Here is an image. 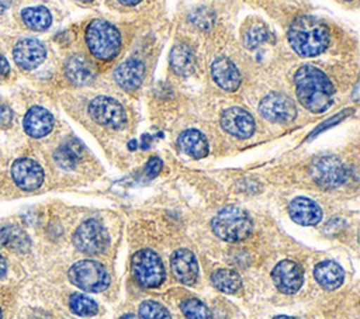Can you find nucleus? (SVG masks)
Returning a JSON list of instances; mask_svg holds the SVG:
<instances>
[{"instance_id":"f257e3e1","label":"nucleus","mask_w":360,"mask_h":319,"mask_svg":"<svg viewBox=\"0 0 360 319\" xmlns=\"http://www.w3.org/2000/svg\"><path fill=\"white\" fill-rule=\"evenodd\" d=\"M294 84L298 101L311 112L319 114L330 107L335 89L321 69L312 65L301 66L294 76Z\"/></svg>"},{"instance_id":"f03ea898","label":"nucleus","mask_w":360,"mask_h":319,"mask_svg":"<svg viewBox=\"0 0 360 319\" xmlns=\"http://www.w3.org/2000/svg\"><path fill=\"white\" fill-rule=\"evenodd\" d=\"M287 37L291 48L305 58L322 53L329 44L328 27L312 15L297 17L291 22Z\"/></svg>"},{"instance_id":"7ed1b4c3","label":"nucleus","mask_w":360,"mask_h":319,"mask_svg":"<svg viewBox=\"0 0 360 319\" xmlns=\"http://www.w3.org/2000/svg\"><path fill=\"white\" fill-rule=\"evenodd\" d=\"M86 44L89 51L101 60L114 59L121 48L118 30L105 20H93L86 28Z\"/></svg>"},{"instance_id":"20e7f679","label":"nucleus","mask_w":360,"mask_h":319,"mask_svg":"<svg viewBox=\"0 0 360 319\" xmlns=\"http://www.w3.org/2000/svg\"><path fill=\"white\" fill-rule=\"evenodd\" d=\"M214 233L225 242H240L252 232V219L239 207H225L212 219Z\"/></svg>"},{"instance_id":"39448f33","label":"nucleus","mask_w":360,"mask_h":319,"mask_svg":"<svg viewBox=\"0 0 360 319\" xmlns=\"http://www.w3.org/2000/svg\"><path fill=\"white\" fill-rule=\"evenodd\" d=\"M68 275L76 287L87 292L104 291L110 284V275L105 267L94 260H80L75 263Z\"/></svg>"},{"instance_id":"423d86ee","label":"nucleus","mask_w":360,"mask_h":319,"mask_svg":"<svg viewBox=\"0 0 360 319\" xmlns=\"http://www.w3.org/2000/svg\"><path fill=\"white\" fill-rule=\"evenodd\" d=\"M132 271L135 280L145 288H156L165 280L163 263L150 249H142L134 254Z\"/></svg>"},{"instance_id":"0eeeda50","label":"nucleus","mask_w":360,"mask_h":319,"mask_svg":"<svg viewBox=\"0 0 360 319\" xmlns=\"http://www.w3.org/2000/svg\"><path fill=\"white\" fill-rule=\"evenodd\" d=\"M110 237L105 228L97 219H87L73 233V245L86 254H98L108 246Z\"/></svg>"},{"instance_id":"6e6552de","label":"nucleus","mask_w":360,"mask_h":319,"mask_svg":"<svg viewBox=\"0 0 360 319\" xmlns=\"http://www.w3.org/2000/svg\"><path fill=\"white\" fill-rule=\"evenodd\" d=\"M311 176L314 181L323 188H336L346 180V167L333 155L318 156L311 164Z\"/></svg>"},{"instance_id":"1a4fd4ad","label":"nucleus","mask_w":360,"mask_h":319,"mask_svg":"<svg viewBox=\"0 0 360 319\" xmlns=\"http://www.w3.org/2000/svg\"><path fill=\"white\" fill-rule=\"evenodd\" d=\"M89 114L97 124L108 128H121L127 121L124 107L117 100L105 96H98L91 100Z\"/></svg>"},{"instance_id":"9d476101","label":"nucleus","mask_w":360,"mask_h":319,"mask_svg":"<svg viewBox=\"0 0 360 319\" xmlns=\"http://www.w3.org/2000/svg\"><path fill=\"white\" fill-rule=\"evenodd\" d=\"M260 114L271 121L278 124H285L294 119L297 110L292 100L281 93H270L267 94L259 104Z\"/></svg>"},{"instance_id":"9b49d317","label":"nucleus","mask_w":360,"mask_h":319,"mask_svg":"<svg viewBox=\"0 0 360 319\" xmlns=\"http://www.w3.org/2000/svg\"><path fill=\"white\" fill-rule=\"evenodd\" d=\"M11 177L21 190L34 191L42 185L44 170L35 160L20 157L11 166Z\"/></svg>"},{"instance_id":"f8f14e48","label":"nucleus","mask_w":360,"mask_h":319,"mask_svg":"<svg viewBox=\"0 0 360 319\" xmlns=\"http://www.w3.org/2000/svg\"><path fill=\"white\" fill-rule=\"evenodd\" d=\"M274 285L283 294H295L304 282V271L300 264L291 260H283L271 271Z\"/></svg>"},{"instance_id":"ddd939ff","label":"nucleus","mask_w":360,"mask_h":319,"mask_svg":"<svg viewBox=\"0 0 360 319\" xmlns=\"http://www.w3.org/2000/svg\"><path fill=\"white\" fill-rule=\"evenodd\" d=\"M46 56L45 46L35 38H24L18 41L13 49V58L17 66L25 70H31L39 66Z\"/></svg>"},{"instance_id":"4468645a","label":"nucleus","mask_w":360,"mask_h":319,"mask_svg":"<svg viewBox=\"0 0 360 319\" xmlns=\"http://www.w3.org/2000/svg\"><path fill=\"white\" fill-rule=\"evenodd\" d=\"M221 126L236 138H249L255 131L253 117L240 107H231L221 115Z\"/></svg>"},{"instance_id":"2eb2a0df","label":"nucleus","mask_w":360,"mask_h":319,"mask_svg":"<svg viewBox=\"0 0 360 319\" xmlns=\"http://www.w3.org/2000/svg\"><path fill=\"white\" fill-rule=\"evenodd\" d=\"M170 268L173 275L183 284L191 285L198 275V264L195 256L188 249H179L172 254Z\"/></svg>"},{"instance_id":"dca6fc26","label":"nucleus","mask_w":360,"mask_h":319,"mask_svg":"<svg viewBox=\"0 0 360 319\" xmlns=\"http://www.w3.org/2000/svg\"><path fill=\"white\" fill-rule=\"evenodd\" d=\"M214 82L226 91H235L240 84V73L235 63L225 56L217 58L211 65Z\"/></svg>"},{"instance_id":"f3484780","label":"nucleus","mask_w":360,"mask_h":319,"mask_svg":"<svg viewBox=\"0 0 360 319\" xmlns=\"http://www.w3.org/2000/svg\"><path fill=\"white\" fill-rule=\"evenodd\" d=\"M288 214L294 222L304 226L316 225L322 218V209L319 205L307 197L294 198L288 204Z\"/></svg>"},{"instance_id":"a211bd4d","label":"nucleus","mask_w":360,"mask_h":319,"mask_svg":"<svg viewBox=\"0 0 360 319\" xmlns=\"http://www.w3.org/2000/svg\"><path fill=\"white\" fill-rule=\"evenodd\" d=\"M24 131L32 138H42L48 135L53 128L52 114L39 105L31 107L22 121Z\"/></svg>"},{"instance_id":"6ab92c4d","label":"nucleus","mask_w":360,"mask_h":319,"mask_svg":"<svg viewBox=\"0 0 360 319\" xmlns=\"http://www.w3.org/2000/svg\"><path fill=\"white\" fill-rule=\"evenodd\" d=\"M145 76V66L138 59H127L114 70V79L125 90H135Z\"/></svg>"},{"instance_id":"aec40b11","label":"nucleus","mask_w":360,"mask_h":319,"mask_svg":"<svg viewBox=\"0 0 360 319\" xmlns=\"http://www.w3.org/2000/svg\"><path fill=\"white\" fill-rule=\"evenodd\" d=\"M177 145L183 153L194 159H201L208 155V142L197 129L183 131L177 139Z\"/></svg>"},{"instance_id":"412c9836","label":"nucleus","mask_w":360,"mask_h":319,"mask_svg":"<svg viewBox=\"0 0 360 319\" xmlns=\"http://www.w3.org/2000/svg\"><path fill=\"white\" fill-rule=\"evenodd\" d=\"M314 277L321 287L325 289H336L342 285L345 273L343 268L332 260L321 261L314 268Z\"/></svg>"},{"instance_id":"4be33fe9","label":"nucleus","mask_w":360,"mask_h":319,"mask_svg":"<svg viewBox=\"0 0 360 319\" xmlns=\"http://www.w3.org/2000/svg\"><path fill=\"white\" fill-rule=\"evenodd\" d=\"M65 72L66 77L76 86L89 84L94 77L91 65L83 55H73L69 58L65 66Z\"/></svg>"},{"instance_id":"5701e85b","label":"nucleus","mask_w":360,"mask_h":319,"mask_svg":"<svg viewBox=\"0 0 360 319\" xmlns=\"http://www.w3.org/2000/svg\"><path fill=\"white\" fill-rule=\"evenodd\" d=\"M169 63L172 70L179 76H188L194 72L195 59L193 55V51L186 44H177L173 46Z\"/></svg>"},{"instance_id":"b1692460","label":"nucleus","mask_w":360,"mask_h":319,"mask_svg":"<svg viewBox=\"0 0 360 319\" xmlns=\"http://www.w3.org/2000/svg\"><path fill=\"white\" fill-rule=\"evenodd\" d=\"M21 18L24 24L34 31H44L52 22V15L46 7H27L21 11Z\"/></svg>"},{"instance_id":"393cba45","label":"nucleus","mask_w":360,"mask_h":319,"mask_svg":"<svg viewBox=\"0 0 360 319\" xmlns=\"http://www.w3.org/2000/svg\"><path fill=\"white\" fill-rule=\"evenodd\" d=\"M211 281L217 289L226 294L236 292L242 285L240 275L229 268H219L214 271L211 275Z\"/></svg>"},{"instance_id":"a878e982","label":"nucleus","mask_w":360,"mask_h":319,"mask_svg":"<svg viewBox=\"0 0 360 319\" xmlns=\"http://www.w3.org/2000/svg\"><path fill=\"white\" fill-rule=\"evenodd\" d=\"M80 155H82L80 153V143L69 141V142H65L63 145H60L56 149L53 157H55V162L60 167H63V169H73L79 163Z\"/></svg>"},{"instance_id":"bb28decb","label":"nucleus","mask_w":360,"mask_h":319,"mask_svg":"<svg viewBox=\"0 0 360 319\" xmlns=\"http://www.w3.org/2000/svg\"><path fill=\"white\" fill-rule=\"evenodd\" d=\"M69 306H70V311L79 316H93L98 311L96 301H93L87 295H83L79 292L70 295Z\"/></svg>"},{"instance_id":"cd10ccee","label":"nucleus","mask_w":360,"mask_h":319,"mask_svg":"<svg viewBox=\"0 0 360 319\" xmlns=\"http://www.w3.org/2000/svg\"><path fill=\"white\" fill-rule=\"evenodd\" d=\"M181 312L187 319H212L211 311L197 298H187L180 304Z\"/></svg>"},{"instance_id":"c85d7f7f","label":"nucleus","mask_w":360,"mask_h":319,"mask_svg":"<svg viewBox=\"0 0 360 319\" xmlns=\"http://www.w3.org/2000/svg\"><path fill=\"white\" fill-rule=\"evenodd\" d=\"M269 39H270V32L266 28V25H263L262 22L249 25L243 34L245 46L249 49L257 48L260 44H263L264 41H269Z\"/></svg>"},{"instance_id":"c756f323","label":"nucleus","mask_w":360,"mask_h":319,"mask_svg":"<svg viewBox=\"0 0 360 319\" xmlns=\"http://www.w3.org/2000/svg\"><path fill=\"white\" fill-rule=\"evenodd\" d=\"M141 319H172L169 311L156 301H143L139 305Z\"/></svg>"},{"instance_id":"7c9ffc66","label":"nucleus","mask_w":360,"mask_h":319,"mask_svg":"<svg viewBox=\"0 0 360 319\" xmlns=\"http://www.w3.org/2000/svg\"><path fill=\"white\" fill-rule=\"evenodd\" d=\"M190 21L195 25H198L200 28H204V30H208L212 22H214V14L205 8V7H200V8H195L191 14H190Z\"/></svg>"},{"instance_id":"2f4dec72","label":"nucleus","mask_w":360,"mask_h":319,"mask_svg":"<svg viewBox=\"0 0 360 319\" xmlns=\"http://www.w3.org/2000/svg\"><path fill=\"white\" fill-rule=\"evenodd\" d=\"M162 170V160L159 157H150L145 166V176L148 178L156 177Z\"/></svg>"},{"instance_id":"473e14b6","label":"nucleus","mask_w":360,"mask_h":319,"mask_svg":"<svg viewBox=\"0 0 360 319\" xmlns=\"http://www.w3.org/2000/svg\"><path fill=\"white\" fill-rule=\"evenodd\" d=\"M13 118V112L11 108L1 101L0 98V125H8L11 122Z\"/></svg>"},{"instance_id":"72a5a7b5","label":"nucleus","mask_w":360,"mask_h":319,"mask_svg":"<svg viewBox=\"0 0 360 319\" xmlns=\"http://www.w3.org/2000/svg\"><path fill=\"white\" fill-rule=\"evenodd\" d=\"M347 114V110H345L342 114H339V115H335V117H332L330 119H328V121H325V124H322V125H319L318 128H316V131H314L312 134H311V136H314V135H316L318 132H321V131H323L325 128H329L330 125H333V124H336V122H339L345 115Z\"/></svg>"},{"instance_id":"f704fd0d","label":"nucleus","mask_w":360,"mask_h":319,"mask_svg":"<svg viewBox=\"0 0 360 319\" xmlns=\"http://www.w3.org/2000/svg\"><path fill=\"white\" fill-rule=\"evenodd\" d=\"M10 73V65L8 60L0 53V80L7 77V74Z\"/></svg>"},{"instance_id":"c9c22d12","label":"nucleus","mask_w":360,"mask_h":319,"mask_svg":"<svg viewBox=\"0 0 360 319\" xmlns=\"http://www.w3.org/2000/svg\"><path fill=\"white\" fill-rule=\"evenodd\" d=\"M6 270H7V264H6V260L4 257L0 254V278L6 274Z\"/></svg>"},{"instance_id":"e433bc0d","label":"nucleus","mask_w":360,"mask_h":319,"mask_svg":"<svg viewBox=\"0 0 360 319\" xmlns=\"http://www.w3.org/2000/svg\"><path fill=\"white\" fill-rule=\"evenodd\" d=\"M10 3H11V0H0V13L4 11V10H7L8 6H10Z\"/></svg>"},{"instance_id":"4c0bfd02","label":"nucleus","mask_w":360,"mask_h":319,"mask_svg":"<svg viewBox=\"0 0 360 319\" xmlns=\"http://www.w3.org/2000/svg\"><path fill=\"white\" fill-rule=\"evenodd\" d=\"M120 3H122V4H125V6H135V4H138L139 1H142V0H118Z\"/></svg>"},{"instance_id":"58836bf2","label":"nucleus","mask_w":360,"mask_h":319,"mask_svg":"<svg viewBox=\"0 0 360 319\" xmlns=\"http://www.w3.org/2000/svg\"><path fill=\"white\" fill-rule=\"evenodd\" d=\"M120 319H139V318H136L135 315H131V313H128V315H124V316H121Z\"/></svg>"},{"instance_id":"ea45409f","label":"nucleus","mask_w":360,"mask_h":319,"mask_svg":"<svg viewBox=\"0 0 360 319\" xmlns=\"http://www.w3.org/2000/svg\"><path fill=\"white\" fill-rule=\"evenodd\" d=\"M273 319H297V318H292V316H287V315H280V316H276Z\"/></svg>"},{"instance_id":"a19ab883","label":"nucleus","mask_w":360,"mask_h":319,"mask_svg":"<svg viewBox=\"0 0 360 319\" xmlns=\"http://www.w3.org/2000/svg\"><path fill=\"white\" fill-rule=\"evenodd\" d=\"M129 148H131V149L136 148V141H131V142H129Z\"/></svg>"},{"instance_id":"79ce46f5","label":"nucleus","mask_w":360,"mask_h":319,"mask_svg":"<svg viewBox=\"0 0 360 319\" xmlns=\"http://www.w3.org/2000/svg\"><path fill=\"white\" fill-rule=\"evenodd\" d=\"M80 1H86V3H89V1H91V0H80Z\"/></svg>"},{"instance_id":"37998d69","label":"nucleus","mask_w":360,"mask_h":319,"mask_svg":"<svg viewBox=\"0 0 360 319\" xmlns=\"http://www.w3.org/2000/svg\"><path fill=\"white\" fill-rule=\"evenodd\" d=\"M0 319H1V309H0Z\"/></svg>"}]
</instances>
